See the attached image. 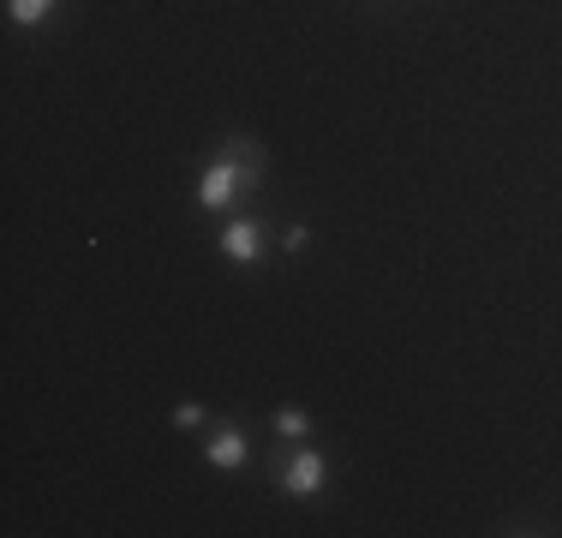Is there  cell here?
I'll list each match as a JSON object with an SVG mask.
<instances>
[{"label":"cell","mask_w":562,"mask_h":538,"mask_svg":"<svg viewBox=\"0 0 562 538\" xmlns=\"http://www.w3.org/2000/svg\"><path fill=\"white\" fill-rule=\"evenodd\" d=\"M246 192H251V186H246V173H239L234 156L210 161L204 180H198V204H204V210H227V204H239Z\"/></svg>","instance_id":"6da1fadb"},{"label":"cell","mask_w":562,"mask_h":538,"mask_svg":"<svg viewBox=\"0 0 562 538\" xmlns=\"http://www.w3.org/2000/svg\"><path fill=\"white\" fill-rule=\"evenodd\" d=\"M305 430H312V419H305L300 407H281L276 413V437H305Z\"/></svg>","instance_id":"52a82bcc"},{"label":"cell","mask_w":562,"mask_h":538,"mask_svg":"<svg viewBox=\"0 0 562 538\" xmlns=\"http://www.w3.org/2000/svg\"><path fill=\"white\" fill-rule=\"evenodd\" d=\"M222 258L227 264H258L263 258V222H251V215L227 222L222 227Z\"/></svg>","instance_id":"3957f363"},{"label":"cell","mask_w":562,"mask_h":538,"mask_svg":"<svg viewBox=\"0 0 562 538\" xmlns=\"http://www.w3.org/2000/svg\"><path fill=\"white\" fill-rule=\"evenodd\" d=\"M222 156H234L239 161V173H246V186H258L263 180V150L251 138H227V150Z\"/></svg>","instance_id":"5b68a950"},{"label":"cell","mask_w":562,"mask_h":538,"mask_svg":"<svg viewBox=\"0 0 562 538\" xmlns=\"http://www.w3.org/2000/svg\"><path fill=\"white\" fill-rule=\"evenodd\" d=\"M173 425H180V430L204 425V407H198V401H180V407H173Z\"/></svg>","instance_id":"ba28073f"},{"label":"cell","mask_w":562,"mask_h":538,"mask_svg":"<svg viewBox=\"0 0 562 538\" xmlns=\"http://www.w3.org/2000/svg\"><path fill=\"white\" fill-rule=\"evenodd\" d=\"M246 430L239 425H216V437H210V467H222V473H234V467H246Z\"/></svg>","instance_id":"277c9868"},{"label":"cell","mask_w":562,"mask_h":538,"mask_svg":"<svg viewBox=\"0 0 562 538\" xmlns=\"http://www.w3.org/2000/svg\"><path fill=\"white\" fill-rule=\"evenodd\" d=\"M276 484H281L288 496H317V491L329 484V461H324L317 449H300V455H293V461L276 473Z\"/></svg>","instance_id":"7a4b0ae2"},{"label":"cell","mask_w":562,"mask_h":538,"mask_svg":"<svg viewBox=\"0 0 562 538\" xmlns=\"http://www.w3.org/2000/svg\"><path fill=\"white\" fill-rule=\"evenodd\" d=\"M12 24H43L48 12H55V0H7Z\"/></svg>","instance_id":"8992f818"}]
</instances>
